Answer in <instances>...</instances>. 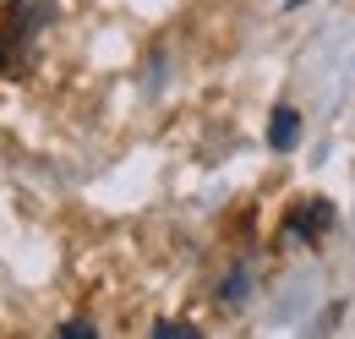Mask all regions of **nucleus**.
Listing matches in <instances>:
<instances>
[{
	"label": "nucleus",
	"mask_w": 355,
	"mask_h": 339,
	"mask_svg": "<svg viewBox=\"0 0 355 339\" xmlns=\"http://www.w3.org/2000/svg\"><path fill=\"white\" fill-rule=\"evenodd\" d=\"M295 137H301V115L279 104L273 121H268V142H273V148H295Z\"/></svg>",
	"instance_id": "nucleus-1"
},
{
	"label": "nucleus",
	"mask_w": 355,
	"mask_h": 339,
	"mask_svg": "<svg viewBox=\"0 0 355 339\" xmlns=\"http://www.w3.org/2000/svg\"><path fill=\"white\" fill-rule=\"evenodd\" d=\"M295 219H301V224H295V235H317V230H322V224H328V219H334V208H328V203H306V208L295 213Z\"/></svg>",
	"instance_id": "nucleus-2"
},
{
	"label": "nucleus",
	"mask_w": 355,
	"mask_h": 339,
	"mask_svg": "<svg viewBox=\"0 0 355 339\" xmlns=\"http://www.w3.org/2000/svg\"><path fill=\"white\" fill-rule=\"evenodd\" d=\"M55 334H60V339H88V334H98V329H93V323H83V317H71V323H60Z\"/></svg>",
	"instance_id": "nucleus-3"
},
{
	"label": "nucleus",
	"mask_w": 355,
	"mask_h": 339,
	"mask_svg": "<svg viewBox=\"0 0 355 339\" xmlns=\"http://www.w3.org/2000/svg\"><path fill=\"white\" fill-rule=\"evenodd\" d=\"M153 334H164V339H191V334H197V329H191V323H159Z\"/></svg>",
	"instance_id": "nucleus-4"
},
{
	"label": "nucleus",
	"mask_w": 355,
	"mask_h": 339,
	"mask_svg": "<svg viewBox=\"0 0 355 339\" xmlns=\"http://www.w3.org/2000/svg\"><path fill=\"white\" fill-rule=\"evenodd\" d=\"M0 66H6V49H0Z\"/></svg>",
	"instance_id": "nucleus-5"
}]
</instances>
